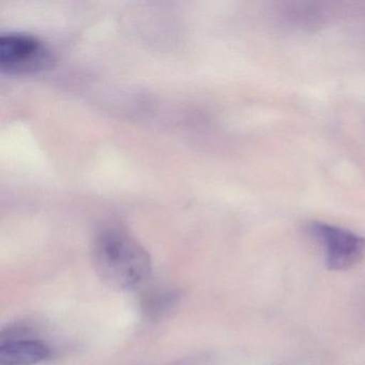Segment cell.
Here are the masks:
<instances>
[{"mask_svg":"<svg viewBox=\"0 0 365 365\" xmlns=\"http://www.w3.org/2000/svg\"><path fill=\"white\" fill-rule=\"evenodd\" d=\"M309 232L324 247L330 270H346L362 260L365 238L347 228L324 222H313Z\"/></svg>","mask_w":365,"mask_h":365,"instance_id":"3","label":"cell"},{"mask_svg":"<svg viewBox=\"0 0 365 365\" xmlns=\"http://www.w3.org/2000/svg\"><path fill=\"white\" fill-rule=\"evenodd\" d=\"M48 346L37 339H14L0 347V364L34 365L46 360Z\"/></svg>","mask_w":365,"mask_h":365,"instance_id":"4","label":"cell"},{"mask_svg":"<svg viewBox=\"0 0 365 365\" xmlns=\"http://www.w3.org/2000/svg\"><path fill=\"white\" fill-rule=\"evenodd\" d=\"M52 48L37 36L3 34L0 37V69L12 76L40 73L54 67Z\"/></svg>","mask_w":365,"mask_h":365,"instance_id":"2","label":"cell"},{"mask_svg":"<svg viewBox=\"0 0 365 365\" xmlns=\"http://www.w3.org/2000/svg\"><path fill=\"white\" fill-rule=\"evenodd\" d=\"M93 260L100 279L117 289L138 287L151 272L148 252L118 225H104L96 232Z\"/></svg>","mask_w":365,"mask_h":365,"instance_id":"1","label":"cell"}]
</instances>
